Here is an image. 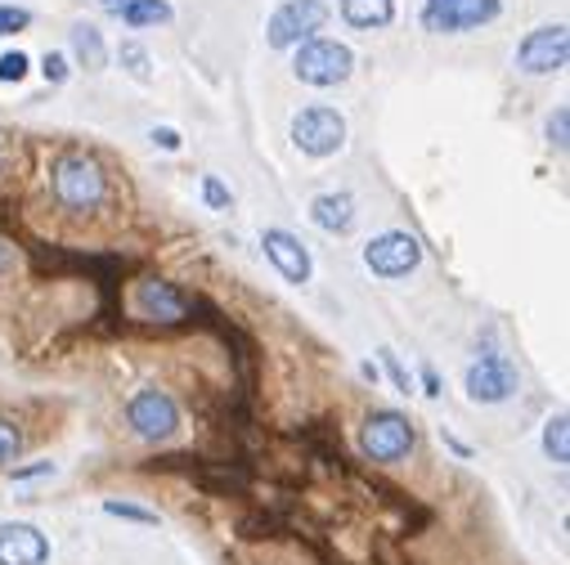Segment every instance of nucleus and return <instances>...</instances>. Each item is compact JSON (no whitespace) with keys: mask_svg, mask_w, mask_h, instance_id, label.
Instances as JSON below:
<instances>
[{"mask_svg":"<svg viewBox=\"0 0 570 565\" xmlns=\"http://www.w3.org/2000/svg\"><path fill=\"white\" fill-rule=\"evenodd\" d=\"M121 23L126 28H158V23H171V6L167 0H126V6H117Z\"/></svg>","mask_w":570,"mask_h":565,"instance_id":"16","label":"nucleus"},{"mask_svg":"<svg viewBox=\"0 0 570 565\" xmlns=\"http://www.w3.org/2000/svg\"><path fill=\"white\" fill-rule=\"evenodd\" d=\"M41 72H46V81L59 86V81H68V59H63V54H46V59H41Z\"/></svg>","mask_w":570,"mask_h":565,"instance_id":"26","label":"nucleus"},{"mask_svg":"<svg viewBox=\"0 0 570 565\" xmlns=\"http://www.w3.org/2000/svg\"><path fill=\"white\" fill-rule=\"evenodd\" d=\"M566 54H570L566 23H548V28H534V32L517 46V68H521L525 77H548V72H561V68H566Z\"/></svg>","mask_w":570,"mask_h":565,"instance_id":"8","label":"nucleus"},{"mask_svg":"<svg viewBox=\"0 0 570 565\" xmlns=\"http://www.w3.org/2000/svg\"><path fill=\"white\" fill-rule=\"evenodd\" d=\"M422 386H426V395H441V377H436V368H422Z\"/></svg>","mask_w":570,"mask_h":565,"instance_id":"31","label":"nucleus"},{"mask_svg":"<svg viewBox=\"0 0 570 565\" xmlns=\"http://www.w3.org/2000/svg\"><path fill=\"white\" fill-rule=\"evenodd\" d=\"M261 247H265L269 265H274L283 278H288V282H311V251H306L288 229H265Z\"/></svg>","mask_w":570,"mask_h":565,"instance_id":"13","label":"nucleus"},{"mask_svg":"<svg viewBox=\"0 0 570 565\" xmlns=\"http://www.w3.org/2000/svg\"><path fill=\"white\" fill-rule=\"evenodd\" d=\"M108 6H126V0H108Z\"/></svg>","mask_w":570,"mask_h":565,"instance_id":"32","label":"nucleus"},{"mask_svg":"<svg viewBox=\"0 0 570 565\" xmlns=\"http://www.w3.org/2000/svg\"><path fill=\"white\" fill-rule=\"evenodd\" d=\"M543 449L552 463H566L570 458V436H566V413L548 417V427H543Z\"/></svg>","mask_w":570,"mask_h":565,"instance_id":"18","label":"nucleus"},{"mask_svg":"<svg viewBox=\"0 0 570 565\" xmlns=\"http://www.w3.org/2000/svg\"><path fill=\"white\" fill-rule=\"evenodd\" d=\"M382 364H386V373H391V381H395V386H400V390L409 395V390H413V381H409V373L400 368V359H395L391 350H382Z\"/></svg>","mask_w":570,"mask_h":565,"instance_id":"27","label":"nucleus"},{"mask_svg":"<svg viewBox=\"0 0 570 565\" xmlns=\"http://www.w3.org/2000/svg\"><path fill=\"white\" fill-rule=\"evenodd\" d=\"M154 145L167 149V153H176V149H180V135H176L171 126H158V130H154Z\"/></svg>","mask_w":570,"mask_h":565,"instance_id":"28","label":"nucleus"},{"mask_svg":"<svg viewBox=\"0 0 570 565\" xmlns=\"http://www.w3.org/2000/svg\"><path fill=\"white\" fill-rule=\"evenodd\" d=\"M46 472H55L50 463H37V467H19L14 472V480H32V476H46Z\"/></svg>","mask_w":570,"mask_h":565,"instance_id":"30","label":"nucleus"},{"mask_svg":"<svg viewBox=\"0 0 570 565\" xmlns=\"http://www.w3.org/2000/svg\"><path fill=\"white\" fill-rule=\"evenodd\" d=\"M50 543L37 525L28 521H6L0 525V565H46Z\"/></svg>","mask_w":570,"mask_h":565,"instance_id":"12","label":"nucleus"},{"mask_svg":"<svg viewBox=\"0 0 570 565\" xmlns=\"http://www.w3.org/2000/svg\"><path fill=\"white\" fill-rule=\"evenodd\" d=\"M293 145L306 153V158H333L342 145H346V117L337 108H302L293 117Z\"/></svg>","mask_w":570,"mask_h":565,"instance_id":"6","label":"nucleus"},{"mask_svg":"<svg viewBox=\"0 0 570 565\" xmlns=\"http://www.w3.org/2000/svg\"><path fill=\"white\" fill-rule=\"evenodd\" d=\"M14 265H19V256H14V247H10V242H0V282H6V278L14 274Z\"/></svg>","mask_w":570,"mask_h":565,"instance_id":"29","label":"nucleus"},{"mask_svg":"<svg viewBox=\"0 0 570 565\" xmlns=\"http://www.w3.org/2000/svg\"><path fill=\"white\" fill-rule=\"evenodd\" d=\"M566 130H570V112H566V108H557V112L548 117V145L566 149Z\"/></svg>","mask_w":570,"mask_h":565,"instance_id":"24","label":"nucleus"},{"mask_svg":"<svg viewBox=\"0 0 570 565\" xmlns=\"http://www.w3.org/2000/svg\"><path fill=\"white\" fill-rule=\"evenodd\" d=\"M203 198H207L216 211H229V189H225L216 176H203Z\"/></svg>","mask_w":570,"mask_h":565,"instance_id":"25","label":"nucleus"},{"mask_svg":"<svg viewBox=\"0 0 570 565\" xmlns=\"http://www.w3.org/2000/svg\"><path fill=\"white\" fill-rule=\"evenodd\" d=\"M342 19L360 32H377L395 19V0H342Z\"/></svg>","mask_w":570,"mask_h":565,"instance_id":"15","label":"nucleus"},{"mask_svg":"<svg viewBox=\"0 0 570 565\" xmlns=\"http://www.w3.org/2000/svg\"><path fill=\"white\" fill-rule=\"evenodd\" d=\"M135 310L145 319H154V324H180L194 310V301L176 288V282H167V278H145L135 288Z\"/></svg>","mask_w":570,"mask_h":565,"instance_id":"10","label":"nucleus"},{"mask_svg":"<svg viewBox=\"0 0 570 565\" xmlns=\"http://www.w3.org/2000/svg\"><path fill=\"white\" fill-rule=\"evenodd\" d=\"M468 395L476 404H503L517 395V368L503 355H485L468 368Z\"/></svg>","mask_w":570,"mask_h":565,"instance_id":"11","label":"nucleus"},{"mask_svg":"<svg viewBox=\"0 0 570 565\" xmlns=\"http://www.w3.org/2000/svg\"><path fill=\"white\" fill-rule=\"evenodd\" d=\"M72 54H77L90 72H99V68L108 63V50H104V37H99L95 23H77V28H72Z\"/></svg>","mask_w":570,"mask_h":565,"instance_id":"17","label":"nucleus"},{"mask_svg":"<svg viewBox=\"0 0 570 565\" xmlns=\"http://www.w3.org/2000/svg\"><path fill=\"white\" fill-rule=\"evenodd\" d=\"M23 77H28V54L23 50L0 54V81H23Z\"/></svg>","mask_w":570,"mask_h":565,"instance_id":"23","label":"nucleus"},{"mask_svg":"<svg viewBox=\"0 0 570 565\" xmlns=\"http://www.w3.org/2000/svg\"><path fill=\"white\" fill-rule=\"evenodd\" d=\"M503 14V0H422V28L436 37L485 28Z\"/></svg>","mask_w":570,"mask_h":565,"instance_id":"3","label":"nucleus"},{"mask_svg":"<svg viewBox=\"0 0 570 565\" xmlns=\"http://www.w3.org/2000/svg\"><path fill=\"white\" fill-rule=\"evenodd\" d=\"M126 417H130V427L135 436H145V440H171L176 427H180V408L167 390L158 386H145V390H135L130 404H126Z\"/></svg>","mask_w":570,"mask_h":565,"instance_id":"7","label":"nucleus"},{"mask_svg":"<svg viewBox=\"0 0 570 565\" xmlns=\"http://www.w3.org/2000/svg\"><path fill=\"white\" fill-rule=\"evenodd\" d=\"M104 512H108V516H121V521H139V525H158V516H154V512L135 507V503H117V498H108V503H104Z\"/></svg>","mask_w":570,"mask_h":565,"instance_id":"21","label":"nucleus"},{"mask_svg":"<svg viewBox=\"0 0 570 565\" xmlns=\"http://www.w3.org/2000/svg\"><path fill=\"white\" fill-rule=\"evenodd\" d=\"M50 194L63 211L72 216H90L108 202V176L95 158L86 153H63L55 167H50Z\"/></svg>","mask_w":570,"mask_h":565,"instance_id":"1","label":"nucleus"},{"mask_svg":"<svg viewBox=\"0 0 570 565\" xmlns=\"http://www.w3.org/2000/svg\"><path fill=\"white\" fill-rule=\"evenodd\" d=\"M413 422L395 408H377L368 422H364V432H360V445L373 463H404L413 454Z\"/></svg>","mask_w":570,"mask_h":565,"instance_id":"4","label":"nucleus"},{"mask_svg":"<svg viewBox=\"0 0 570 565\" xmlns=\"http://www.w3.org/2000/svg\"><path fill=\"white\" fill-rule=\"evenodd\" d=\"M351 68H355V54H351V46H342V41H324V37H311V41H302V46H297V59H293V72H297V81H306V86H320V90H328V86H342V81L351 77Z\"/></svg>","mask_w":570,"mask_h":565,"instance_id":"2","label":"nucleus"},{"mask_svg":"<svg viewBox=\"0 0 570 565\" xmlns=\"http://www.w3.org/2000/svg\"><path fill=\"white\" fill-rule=\"evenodd\" d=\"M324 23H328L324 0H283V6L269 14L265 37H269L274 50H293V46L311 41L315 32H324Z\"/></svg>","mask_w":570,"mask_h":565,"instance_id":"5","label":"nucleus"},{"mask_svg":"<svg viewBox=\"0 0 570 565\" xmlns=\"http://www.w3.org/2000/svg\"><path fill=\"white\" fill-rule=\"evenodd\" d=\"M32 23V14L23 10V6H0V37H14V32H23Z\"/></svg>","mask_w":570,"mask_h":565,"instance_id":"22","label":"nucleus"},{"mask_svg":"<svg viewBox=\"0 0 570 565\" xmlns=\"http://www.w3.org/2000/svg\"><path fill=\"white\" fill-rule=\"evenodd\" d=\"M311 220L324 234H351L355 229V198L351 194H320L311 202Z\"/></svg>","mask_w":570,"mask_h":565,"instance_id":"14","label":"nucleus"},{"mask_svg":"<svg viewBox=\"0 0 570 565\" xmlns=\"http://www.w3.org/2000/svg\"><path fill=\"white\" fill-rule=\"evenodd\" d=\"M121 68L135 77V81H149L154 77V63H149V50L139 41H121Z\"/></svg>","mask_w":570,"mask_h":565,"instance_id":"19","label":"nucleus"},{"mask_svg":"<svg viewBox=\"0 0 570 565\" xmlns=\"http://www.w3.org/2000/svg\"><path fill=\"white\" fill-rule=\"evenodd\" d=\"M364 265H368L377 278H404V274H413V269L422 265V247H417L413 234L386 229V234H377V238L364 247Z\"/></svg>","mask_w":570,"mask_h":565,"instance_id":"9","label":"nucleus"},{"mask_svg":"<svg viewBox=\"0 0 570 565\" xmlns=\"http://www.w3.org/2000/svg\"><path fill=\"white\" fill-rule=\"evenodd\" d=\"M23 454V432L14 427V422H6V417H0V467H6V463H14Z\"/></svg>","mask_w":570,"mask_h":565,"instance_id":"20","label":"nucleus"}]
</instances>
